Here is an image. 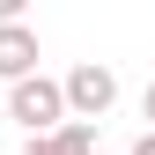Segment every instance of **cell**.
Listing matches in <instances>:
<instances>
[{"mask_svg":"<svg viewBox=\"0 0 155 155\" xmlns=\"http://www.w3.org/2000/svg\"><path fill=\"white\" fill-rule=\"evenodd\" d=\"M8 118L30 133V140H52V133L67 126V89L59 81H45V74H30V81H15L8 89Z\"/></svg>","mask_w":155,"mask_h":155,"instance_id":"6da1fadb","label":"cell"},{"mask_svg":"<svg viewBox=\"0 0 155 155\" xmlns=\"http://www.w3.org/2000/svg\"><path fill=\"white\" fill-rule=\"evenodd\" d=\"M59 89H67V118H74V126H89V118H104V111H111V96H118V74H111V67H96V59H81Z\"/></svg>","mask_w":155,"mask_h":155,"instance_id":"7a4b0ae2","label":"cell"},{"mask_svg":"<svg viewBox=\"0 0 155 155\" xmlns=\"http://www.w3.org/2000/svg\"><path fill=\"white\" fill-rule=\"evenodd\" d=\"M30 74H37V30L0 22V81H30Z\"/></svg>","mask_w":155,"mask_h":155,"instance_id":"3957f363","label":"cell"},{"mask_svg":"<svg viewBox=\"0 0 155 155\" xmlns=\"http://www.w3.org/2000/svg\"><path fill=\"white\" fill-rule=\"evenodd\" d=\"M52 155H96V133H89V126H74V118H67L59 133H52Z\"/></svg>","mask_w":155,"mask_h":155,"instance_id":"277c9868","label":"cell"},{"mask_svg":"<svg viewBox=\"0 0 155 155\" xmlns=\"http://www.w3.org/2000/svg\"><path fill=\"white\" fill-rule=\"evenodd\" d=\"M140 111H148V133H155V81H148V96H140Z\"/></svg>","mask_w":155,"mask_h":155,"instance_id":"5b68a950","label":"cell"},{"mask_svg":"<svg viewBox=\"0 0 155 155\" xmlns=\"http://www.w3.org/2000/svg\"><path fill=\"white\" fill-rule=\"evenodd\" d=\"M133 155H155V133H140V140H133Z\"/></svg>","mask_w":155,"mask_h":155,"instance_id":"8992f818","label":"cell"},{"mask_svg":"<svg viewBox=\"0 0 155 155\" xmlns=\"http://www.w3.org/2000/svg\"><path fill=\"white\" fill-rule=\"evenodd\" d=\"M22 155H52V140H22Z\"/></svg>","mask_w":155,"mask_h":155,"instance_id":"52a82bcc","label":"cell"}]
</instances>
